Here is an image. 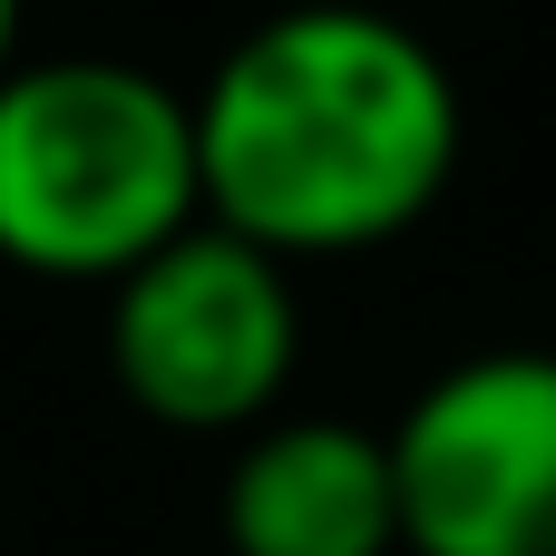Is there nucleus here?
Masks as SVG:
<instances>
[{"mask_svg":"<svg viewBox=\"0 0 556 556\" xmlns=\"http://www.w3.org/2000/svg\"><path fill=\"white\" fill-rule=\"evenodd\" d=\"M469 108L450 59L362 0H303L254 20L195 88L205 225L332 264L401 244L459 176Z\"/></svg>","mask_w":556,"mask_h":556,"instance_id":"obj_1","label":"nucleus"},{"mask_svg":"<svg viewBox=\"0 0 556 556\" xmlns=\"http://www.w3.org/2000/svg\"><path fill=\"white\" fill-rule=\"evenodd\" d=\"M205 225L195 98L127 59H20L0 78V264L127 283Z\"/></svg>","mask_w":556,"mask_h":556,"instance_id":"obj_2","label":"nucleus"},{"mask_svg":"<svg viewBox=\"0 0 556 556\" xmlns=\"http://www.w3.org/2000/svg\"><path fill=\"white\" fill-rule=\"evenodd\" d=\"M225 547L235 556H391L401 489L391 440L362 420H274L225 469Z\"/></svg>","mask_w":556,"mask_h":556,"instance_id":"obj_5","label":"nucleus"},{"mask_svg":"<svg viewBox=\"0 0 556 556\" xmlns=\"http://www.w3.org/2000/svg\"><path fill=\"white\" fill-rule=\"evenodd\" d=\"M410 556H556V352L450 362L391 430Z\"/></svg>","mask_w":556,"mask_h":556,"instance_id":"obj_4","label":"nucleus"},{"mask_svg":"<svg viewBox=\"0 0 556 556\" xmlns=\"http://www.w3.org/2000/svg\"><path fill=\"white\" fill-rule=\"evenodd\" d=\"M303 362V313L283 254L186 225L127 283H108V371L166 430H254Z\"/></svg>","mask_w":556,"mask_h":556,"instance_id":"obj_3","label":"nucleus"},{"mask_svg":"<svg viewBox=\"0 0 556 556\" xmlns=\"http://www.w3.org/2000/svg\"><path fill=\"white\" fill-rule=\"evenodd\" d=\"M20 68V0H0V78Z\"/></svg>","mask_w":556,"mask_h":556,"instance_id":"obj_6","label":"nucleus"}]
</instances>
